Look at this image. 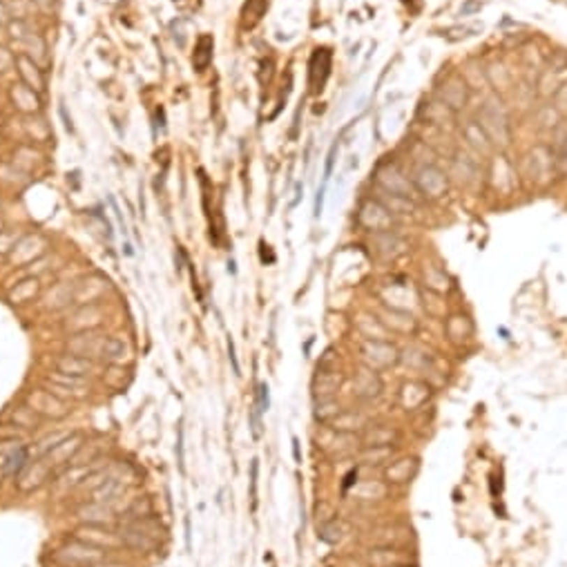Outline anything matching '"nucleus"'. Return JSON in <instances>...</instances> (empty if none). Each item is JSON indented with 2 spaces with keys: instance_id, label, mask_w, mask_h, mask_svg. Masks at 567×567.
Here are the masks:
<instances>
[{
  "instance_id": "nucleus-29",
  "label": "nucleus",
  "mask_w": 567,
  "mask_h": 567,
  "mask_svg": "<svg viewBox=\"0 0 567 567\" xmlns=\"http://www.w3.org/2000/svg\"><path fill=\"white\" fill-rule=\"evenodd\" d=\"M228 353H230V362H233L235 376H240V362H237V355H235V344H233V339H230V337H228Z\"/></svg>"
},
{
  "instance_id": "nucleus-26",
  "label": "nucleus",
  "mask_w": 567,
  "mask_h": 567,
  "mask_svg": "<svg viewBox=\"0 0 567 567\" xmlns=\"http://www.w3.org/2000/svg\"><path fill=\"white\" fill-rule=\"evenodd\" d=\"M257 476H259V460H253V464H251V501H253V512L257 509Z\"/></svg>"
},
{
  "instance_id": "nucleus-6",
  "label": "nucleus",
  "mask_w": 567,
  "mask_h": 567,
  "mask_svg": "<svg viewBox=\"0 0 567 567\" xmlns=\"http://www.w3.org/2000/svg\"><path fill=\"white\" fill-rule=\"evenodd\" d=\"M47 384L52 387V391L59 395V398H85L89 393V384L85 382V378H76V376H67V373L56 371L50 376Z\"/></svg>"
},
{
  "instance_id": "nucleus-8",
  "label": "nucleus",
  "mask_w": 567,
  "mask_h": 567,
  "mask_svg": "<svg viewBox=\"0 0 567 567\" xmlns=\"http://www.w3.org/2000/svg\"><path fill=\"white\" fill-rule=\"evenodd\" d=\"M52 471H54V467H52V462L47 460V458H40V460H36L34 464H27L25 469H22V473H20V489L22 492H29V489H36V487H40L45 480L50 478L52 476Z\"/></svg>"
},
{
  "instance_id": "nucleus-22",
  "label": "nucleus",
  "mask_w": 567,
  "mask_h": 567,
  "mask_svg": "<svg viewBox=\"0 0 567 567\" xmlns=\"http://www.w3.org/2000/svg\"><path fill=\"white\" fill-rule=\"evenodd\" d=\"M123 492V483L119 478H110L105 480L103 485L98 487V489L94 492V503H105L110 501V498H115L117 494Z\"/></svg>"
},
{
  "instance_id": "nucleus-18",
  "label": "nucleus",
  "mask_w": 567,
  "mask_h": 567,
  "mask_svg": "<svg viewBox=\"0 0 567 567\" xmlns=\"http://www.w3.org/2000/svg\"><path fill=\"white\" fill-rule=\"evenodd\" d=\"M27 456H29L27 447H20L18 451H14V453H11V456L5 458V462H3V471H5L7 476H11V478H16V476H20L22 469H25L27 464H29Z\"/></svg>"
},
{
  "instance_id": "nucleus-1",
  "label": "nucleus",
  "mask_w": 567,
  "mask_h": 567,
  "mask_svg": "<svg viewBox=\"0 0 567 567\" xmlns=\"http://www.w3.org/2000/svg\"><path fill=\"white\" fill-rule=\"evenodd\" d=\"M119 538L126 547L141 552H150L159 545L156 525L152 520H147V516H134L126 520V523H121Z\"/></svg>"
},
{
  "instance_id": "nucleus-24",
  "label": "nucleus",
  "mask_w": 567,
  "mask_h": 567,
  "mask_svg": "<svg viewBox=\"0 0 567 567\" xmlns=\"http://www.w3.org/2000/svg\"><path fill=\"white\" fill-rule=\"evenodd\" d=\"M268 404H270V400H268V384L262 382L257 387V411L259 413H266L268 411Z\"/></svg>"
},
{
  "instance_id": "nucleus-20",
  "label": "nucleus",
  "mask_w": 567,
  "mask_h": 567,
  "mask_svg": "<svg viewBox=\"0 0 567 567\" xmlns=\"http://www.w3.org/2000/svg\"><path fill=\"white\" fill-rule=\"evenodd\" d=\"M36 293H38V279L29 277L25 281H20L14 293H9V300L14 304H25V302L34 300V295Z\"/></svg>"
},
{
  "instance_id": "nucleus-11",
  "label": "nucleus",
  "mask_w": 567,
  "mask_h": 567,
  "mask_svg": "<svg viewBox=\"0 0 567 567\" xmlns=\"http://www.w3.org/2000/svg\"><path fill=\"white\" fill-rule=\"evenodd\" d=\"M56 371L67 373V376H76V378H87L89 373H94V362L81 358V355H61L56 360Z\"/></svg>"
},
{
  "instance_id": "nucleus-25",
  "label": "nucleus",
  "mask_w": 567,
  "mask_h": 567,
  "mask_svg": "<svg viewBox=\"0 0 567 567\" xmlns=\"http://www.w3.org/2000/svg\"><path fill=\"white\" fill-rule=\"evenodd\" d=\"M18 244L16 233H0V253H11Z\"/></svg>"
},
{
  "instance_id": "nucleus-4",
  "label": "nucleus",
  "mask_w": 567,
  "mask_h": 567,
  "mask_svg": "<svg viewBox=\"0 0 567 567\" xmlns=\"http://www.w3.org/2000/svg\"><path fill=\"white\" fill-rule=\"evenodd\" d=\"M331 63H333V52L328 47H317L311 56L309 63V87L311 94H320L328 76H331Z\"/></svg>"
},
{
  "instance_id": "nucleus-7",
  "label": "nucleus",
  "mask_w": 567,
  "mask_h": 567,
  "mask_svg": "<svg viewBox=\"0 0 567 567\" xmlns=\"http://www.w3.org/2000/svg\"><path fill=\"white\" fill-rule=\"evenodd\" d=\"M74 538L83 540V543H87V545H92V547L105 550V552H110V550H115V547L123 545L121 538H119L117 534H110V531H108L103 525H87V527H83V529H78Z\"/></svg>"
},
{
  "instance_id": "nucleus-14",
  "label": "nucleus",
  "mask_w": 567,
  "mask_h": 567,
  "mask_svg": "<svg viewBox=\"0 0 567 567\" xmlns=\"http://www.w3.org/2000/svg\"><path fill=\"white\" fill-rule=\"evenodd\" d=\"M212 50H214V38L210 34H201L195 45V54H192V65H195L197 72L208 70V65L212 63Z\"/></svg>"
},
{
  "instance_id": "nucleus-12",
  "label": "nucleus",
  "mask_w": 567,
  "mask_h": 567,
  "mask_svg": "<svg viewBox=\"0 0 567 567\" xmlns=\"http://www.w3.org/2000/svg\"><path fill=\"white\" fill-rule=\"evenodd\" d=\"M11 98H14V103L20 112H25V115H34V112L40 110V98H38V92H34L31 87H27L25 83H16L11 87Z\"/></svg>"
},
{
  "instance_id": "nucleus-30",
  "label": "nucleus",
  "mask_w": 567,
  "mask_h": 567,
  "mask_svg": "<svg viewBox=\"0 0 567 567\" xmlns=\"http://www.w3.org/2000/svg\"><path fill=\"white\" fill-rule=\"evenodd\" d=\"M293 456H295V462H302V453H300V440L293 438Z\"/></svg>"
},
{
  "instance_id": "nucleus-19",
  "label": "nucleus",
  "mask_w": 567,
  "mask_h": 567,
  "mask_svg": "<svg viewBox=\"0 0 567 567\" xmlns=\"http://www.w3.org/2000/svg\"><path fill=\"white\" fill-rule=\"evenodd\" d=\"M128 355H130V348H128L126 342H123V339L108 337L105 351H103V360H105V362H112V364H117V362L128 360Z\"/></svg>"
},
{
  "instance_id": "nucleus-16",
  "label": "nucleus",
  "mask_w": 567,
  "mask_h": 567,
  "mask_svg": "<svg viewBox=\"0 0 567 567\" xmlns=\"http://www.w3.org/2000/svg\"><path fill=\"white\" fill-rule=\"evenodd\" d=\"M398 438H400L398 431L387 427V425L369 427L367 436H364V447H391V442H395Z\"/></svg>"
},
{
  "instance_id": "nucleus-17",
  "label": "nucleus",
  "mask_w": 567,
  "mask_h": 567,
  "mask_svg": "<svg viewBox=\"0 0 567 567\" xmlns=\"http://www.w3.org/2000/svg\"><path fill=\"white\" fill-rule=\"evenodd\" d=\"M420 188L427 192L429 197H440L442 190L447 188V181H445V177H442L440 170L425 168L422 175H420Z\"/></svg>"
},
{
  "instance_id": "nucleus-28",
  "label": "nucleus",
  "mask_w": 567,
  "mask_h": 567,
  "mask_svg": "<svg viewBox=\"0 0 567 567\" xmlns=\"http://www.w3.org/2000/svg\"><path fill=\"white\" fill-rule=\"evenodd\" d=\"M177 456H179L181 471H186V462H184V429H181V427H179V440H177Z\"/></svg>"
},
{
  "instance_id": "nucleus-15",
  "label": "nucleus",
  "mask_w": 567,
  "mask_h": 567,
  "mask_svg": "<svg viewBox=\"0 0 567 567\" xmlns=\"http://www.w3.org/2000/svg\"><path fill=\"white\" fill-rule=\"evenodd\" d=\"M40 240H43L40 235H27V237H22V240L16 244L14 253H11V262H14V264H27V262H31V259H36L38 255H43V253H45L43 248H40V251H36V248H34V251H31V246H36Z\"/></svg>"
},
{
  "instance_id": "nucleus-13",
  "label": "nucleus",
  "mask_w": 567,
  "mask_h": 567,
  "mask_svg": "<svg viewBox=\"0 0 567 567\" xmlns=\"http://www.w3.org/2000/svg\"><path fill=\"white\" fill-rule=\"evenodd\" d=\"M415 471H418V460L406 456V458H400L398 462H393L384 476H387V480L393 485H404L413 478Z\"/></svg>"
},
{
  "instance_id": "nucleus-5",
  "label": "nucleus",
  "mask_w": 567,
  "mask_h": 567,
  "mask_svg": "<svg viewBox=\"0 0 567 567\" xmlns=\"http://www.w3.org/2000/svg\"><path fill=\"white\" fill-rule=\"evenodd\" d=\"M105 342L108 337L103 335H96L92 331H83L74 335L70 342H67V351H70L72 355H81V358H87V360H103V351H105Z\"/></svg>"
},
{
  "instance_id": "nucleus-3",
  "label": "nucleus",
  "mask_w": 567,
  "mask_h": 567,
  "mask_svg": "<svg viewBox=\"0 0 567 567\" xmlns=\"http://www.w3.org/2000/svg\"><path fill=\"white\" fill-rule=\"evenodd\" d=\"M25 402L29 409L36 413V415H43V418H52V420H61L70 409H67V404L63 398H59L54 391H45V389H34L25 395Z\"/></svg>"
},
{
  "instance_id": "nucleus-2",
  "label": "nucleus",
  "mask_w": 567,
  "mask_h": 567,
  "mask_svg": "<svg viewBox=\"0 0 567 567\" xmlns=\"http://www.w3.org/2000/svg\"><path fill=\"white\" fill-rule=\"evenodd\" d=\"M54 559L63 567H98L108 561V552L74 538L70 545H65L63 550L56 552Z\"/></svg>"
},
{
  "instance_id": "nucleus-23",
  "label": "nucleus",
  "mask_w": 567,
  "mask_h": 567,
  "mask_svg": "<svg viewBox=\"0 0 567 567\" xmlns=\"http://www.w3.org/2000/svg\"><path fill=\"white\" fill-rule=\"evenodd\" d=\"M337 415H339V406L335 402H331V400H324L322 406H317V411H315V418H317V420H322V422L333 420V418H337Z\"/></svg>"
},
{
  "instance_id": "nucleus-27",
  "label": "nucleus",
  "mask_w": 567,
  "mask_h": 567,
  "mask_svg": "<svg viewBox=\"0 0 567 567\" xmlns=\"http://www.w3.org/2000/svg\"><path fill=\"white\" fill-rule=\"evenodd\" d=\"M11 65H16V56H11L9 50L0 47V72H7Z\"/></svg>"
},
{
  "instance_id": "nucleus-9",
  "label": "nucleus",
  "mask_w": 567,
  "mask_h": 567,
  "mask_svg": "<svg viewBox=\"0 0 567 567\" xmlns=\"http://www.w3.org/2000/svg\"><path fill=\"white\" fill-rule=\"evenodd\" d=\"M429 398H431V387L427 382L411 380V382H406L402 387V391H400V404L404 406L406 411L422 409Z\"/></svg>"
},
{
  "instance_id": "nucleus-10",
  "label": "nucleus",
  "mask_w": 567,
  "mask_h": 567,
  "mask_svg": "<svg viewBox=\"0 0 567 567\" xmlns=\"http://www.w3.org/2000/svg\"><path fill=\"white\" fill-rule=\"evenodd\" d=\"M16 67H18V74L22 78L20 83H25L27 87H31L34 92H43L45 81H43V72L38 70L36 61L29 59L27 54H20V56H16Z\"/></svg>"
},
{
  "instance_id": "nucleus-21",
  "label": "nucleus",
  "mask_w": 567,
  "mask_h": 567,
  "mask_svg": "<svg viewBox=\"0 0 567 567\" xmlns=\"http://www.w3.org/2000/svg\"><path fill=\"white\" fill-rule=\"evenodd\" d=\"M268 9V0H248L244 7V22L246 27H255Z\"/></svg>"
}]
</instances>
